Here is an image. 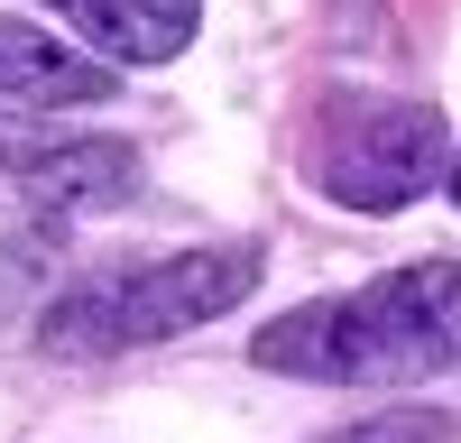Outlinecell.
I'll list each match as a JSON object with an SVG mask.
<instances>
[{
  "instance_id": "obj_1",
  "label": "cell",
  "mask_w": 461,
  "mask_h": 443,
  "mask_svg": "<svg viewBox=\"0 0 461 443\" xmlns=\"http://www.w3.org/2000/svg\"><path fill=\"white\" fill-rule=\"evenodd\" d=\"M258 369L314 388H415L461 369V258H415L351 295H314L249 342Z\"/></svg>"
},
{
  "instance_id": "obj_2",
  "label": "cell",
  "mask_w": 461,
  "mask_h": 443,
  "mask_svg": "<svg viewBox=\"0 0 461 443\" xmlns=\"http://www.w3.org/2000/svg\"><path fill=\"white\" fill-rule=\"evenodd\" d=\"M249 286H258V240L148 258V268H102V277H74L56 305L37 314V351L111 360V351H139V342H176V332L230 314Z\"/></svg>"
},
{
  "instance_id": "obj_3",
  "label": "cell",
  "mask_w": 461,
  "mask_h": 443,
  "mask_svg": "<svg viewBox=\"0 0 461 443\" xmlns=\"http://www.w3.org/2000/svg\"><path fill=\"white\" fill-rule=\"evenodd\" d=\"M434 176H452V139L434 102H323L314 130V185L341 212H406L415 194H434Z\"/></svg>"
},
{
  "instance_id": "obj_4",
  "label": "cell",
  "mask_w": 461,
  "mask_h": 443,
  "mask_svg": "<svg viewBox=\"0 0 461 443\" xmlns=\"http://www.w3.org/2000/svg\"><path fill=\"white\" fill-rule=\"evenodd\" d=\"M121 93V74L93 65V56H74L56 47L47 28H28L0 10V121H28V111H93Z\"/></svg>"
},
{
  "instance_id": "obj_5",
  "label": "cell",
  "mask_w": 461,
  "mask_h": 443,
  "mask_svg": "<svg viewBox=\"0 0 461 443\" xmlns=\"http://www.w3.org/2000/svg\"><path fill=\"white\" fill-rule=\"evenodd\" d=\"M19 194L37 212H111L139 194V148L121 139H47V148H19L10 158Z\"/></svg>"
},
{
  "instance_id": "obj_6",
  "label": "cell",
  "mask_w": 461,
  "mask_h": 443,
  "mask_svg": "<svg viewBox=\"0 0 461 443\" xmlns=\"http://www.w3.org/2000/svg\"><path fill=\"white\" fill-rule=\"evenodd\" d=\"M47 10H65L121 65H167V56L194 47V28H203V0H47Z\"/></svg>"
},
{
  "instance_id": "obj_7",
  "label": "cell",
  "mask_w": 461,
  "mask_h": 443,
  "mask_svg": "<svg viewBox=\"0 0 461 443\" xmlns=\"http://www.w3.org/2000/svg\"><path fill=\"white\" fill-rule=\"evenodd\" d=\"M461 425L434 416V406H397V416H369V425H341V434H314V443H452Z\"/></svg>"
},
{
  "instance_id": "obj_8",
  "label": "cell",
  "mask_w": 461,
  "mask_h": 443,
  "mask_svg": "<svg viewBox=\"0 0 461 443\" xmlns=\"http://www.w3.org/2000/svg\"><path fill=\"white\" fill-rule=\"evenodd\" d=\"M443 185H452V203H461V148H452V176H443Z\"/></svg>"
}]
</instances>
